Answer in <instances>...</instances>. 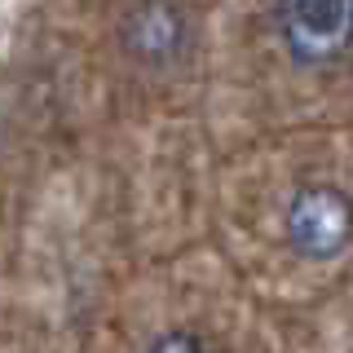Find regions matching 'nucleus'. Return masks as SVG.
Returning <instances> with one entry per match:
<instances>
[{
	"label": "nucleus",
	"mask_w": 353,
	"mask_h": 353,
	"mask_svg": "<svg viewBox=\"0 0 353 353\" xmlns=\"http://www.w3.org/2000/svg\"><path fill=\"white\" fill-rule=\"evenodd\" d=\"M265 22L305 71H327L353 53V0H279L265 9Z\"/></svg>",
	"instance_id": "f257e3e1"
},
{
	"label": "nucleus",
	"mask_w": 353,
	"mask_h": 353,
	"mask_svg": "<svg viewBox=\"0 0 353 353\" xmlns=\"http://www.w3.org/2000/svg\"><path fill=\"white\" fill-rule=\"evenodd\" d=\"M283 243L305 265H331L353 248V194L340 181H305L283 208Z\"/></svg>",
	"instance_id": "f03ea898"
},
{
	"label": "nucleus",
	"mask_w": 353,
	"mask_h": 353,
	"mask_svg": "<svg viewBox=\"0 0 353 353\" xmlns=\"http://www.w3.org/2000/svg\"><path fill=\"white\" fill-rule=\"evenodd\" d=\"M119 49L146 71H172L194 53V18L176 5H128L119 14Z\"/></svg>",
	"instance_id": "7ed1b4c3"
},
{
	"label": "nucleus",
	"mask_w": 353,
	"mask_h": 353,
	"mask_svg": "<svg viewBox=\"0 0 353 353\" xmlns=\"http://www.w3.org/2000/svg\"><path fill=\"white\" fill-rule=\"evenodd\" d=\"M141 353H208L203 336L199 331H185V327H172V331H159Z\"/></svg>",
	"instance_id": "20e7f679"
}]
</instances>
